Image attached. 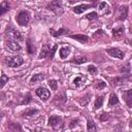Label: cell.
<instances>
[{"label": "cell", "mask_w": 132, "mask_h": 132, "mask_svg": "<svg viewBox=\"0 0 132 132\" xmlns=\"http://www.w3.org/2000/svg\"><path fill=\"white\" fill-rule=\"evenodd\" d=\"M15 21H16V23L20 26H26L29 23V21H30V13H29V11H27V10L20 11L16 14V16H15Z\"/></svg>", "instance_id": "obj_1"}, {"label": "cell", "mask_w": 132, "mask_h": 132, "mask_svg": "<svg viewBox=\"0 0 132 132\" xmlns=\"http://www.w3.org/2000/svg\"><path fill=\"white\" fill-rule=\"evenodd\" d=\"M24 63V60L21 56H10L5 59V64L8 67H19Z\"/></svg>", "instance_id": "obj_2"}, {"label": "cell", "mask_w": 132, "mask_h": 132, "mask_svg": "<svg viewBox=\"0 0 132 132\" xmlns=\"http://www.w3.org/2000/svg\"><path fill=\"white\" fill-rule=\"evenodd\" d=\"M5 35H6V37H8V38H10L12 40H15V41H19V40H22L23 39L22 34L18 30H15L13 27H11V26H8L6 28Z\"/></svg>", "instance_id": "obj_3"}, {"label": "cell", "mask_w": 132, "mask_h": 132, "mask_svg": "<svg viewBox=\"0 0 132 132\" xmlns=\"http://www.w3.org/2000/svg\"><path fill=\"white\" fill-rule=\"evenodd\" d=\"M46 8L52 10L56 14H61L63 12V6H62V3H61L60 0H53V1H51L47 4Z\"/></svg>", "instance_id": "obj_4"}, {"label": "cell", "mask_w": 132, "mask_h": 132, "mask_svg": "<svg viewBox=\"0 0 132 132\" xmlns=\"http://www.w3.org/2000/svg\"><path fill=\"white\" fill-rule=\"evenodd\" d=\"M35 93H36V95H37L40 99H42L43 101H46V100L50 98V96H51L50 91H48L46 88H44V87H39V88H37L36 91H35Z\"/></svg>", "instance_id": "obj_5"}, {"label": "cell", "mask_w": 132, "mask_h": 132, "mask_svg": "<svg viewBox=\"0 0 132 132\" xmlns=\"http://www.w3.org/2000/svg\"><path fill=\"white\" fill-rule=\"evenodd\" d=\"M5 46L7 50H9L11 52H20L22 50V46L15 40H7L5 42Z\"/></svg>", "instance_id": "obj_6"}, {"label": "cell", "mask_w": 132, "mask_h": 132, "mask_svg": "<svg viewBox=\"0 0 132 132\" xmlns=\"http://www.w3.org/2000/svg\"><path fill=\"white\" fill-rule=\"evenodd\" d=\"M106 53L108 55H110L111 57L113 58H118V59H123L124 58V53L119 50V48H116V47H111V48H107L106 50Z\"/></svg>", "instance_id": "obj_7"}, {"label": "cell", "mask_w": 132, "mask_h": 132, "mask_svg": "<svg viewBox=\"0 0 132 132\" xmlns=\"http://www.w3.org/2000/svg\"><path fill=\"white\" fill-rule=\"evenodd\" d=\"M61 118L59 116H52L50 119H48V126L53 127L54 129H57L59 125H61Z\"/></svg>", "instance_id": "obj_8"}, {"label": "cell", "mask_w": 132, "mask_h": 132, "mask_svg": "<svg viewBox=\"0 0 132 132\" xmlns=\"http://www.w3.org/2000/svg\"><path fill=\"white\" fill-rule=\"evenodd\" d=\"M128 16V6L127 5H124V6H121L119 8V20L120 21H124L126 20Z\"/></svg>", "instance_id": "obj_9"}, {"label": "cell", "mask_w": 132, "mask_h": 132, "mask_svg": "<svg viewBox=\"0 0 132 132\" xmlns=\"http://www.w3.org/2000/svg\"><path fill=\"white\" fill-rule=\"evenodd\" d=\"M91 8V5L90 4H80V5H77V6H74L72 8V10L75 12V13H82L84 11H86L87 9Z\"/></svg>", "instance_id": "obj_10"}, {"label": "cell", "mask_w": 132, "mask_h": 132, "mask_svg": "<svg viewBox=\"0 0 132 132\" xmlns=\"http://www.w3.org/2000/svg\"><path fill=\"white\" fill-rule=\"evenodd\" d=\"M44 78H45V76H44V74H42V73H37V74H34V75L32 76V78L30 79V84H31V85L38 84V82L42 81Z\"/></svg>", "instance_id": "obj_11"}, {"label": "cell", "mask_w": 132, "mask_h": 132, "mask_svg": "<svg viewBox=\"0 0 132 132\" xmlns=\"http://www.w3.org/2000/svg\"><path fill=\"white\" fill-rule=\"evenodd\" d=\"M50 51H51L50 45H48V44H43V46L41 47V52H40V54H39V59H43V58L48 57Z\"/></svg>", "instance_id": "obj_12"}, {"label": "cell", "mask_w": 132, "mask_h": 132, "mask_svg": "<svg viewBox=\"0 0 132 132\" xmlns=\"http://www.w3.org/2000/svg\"><path fill=\"white\" fill-rule=\"evenodd\" d=\"M69 37L72 38V39H75V40H77V41H79V42H81V43H85V42H87V41L89 40V37H88L87 35H84V34L70 35Z\"/></svg>", "instance_id": "obj_13"}, {"label": "cell", "mask_w": 132, "mask_h": 132, "mask_svg": "<svg viewBox=\"0 0 132 132\" xmlns=\"http://www.w3.org/2000/svg\"><path fill=\"white\" fill-rule=\"evenodd\" d=\"M124 97H125V100H126V103L129 107L132 106V90H127L125 93H124Z\"/></svg>", "instance_id": "obj_14"}, {"label": "cell", "mask_w": 132, "mask_h": 132, "mask_svg": "<svg viewBox=\"0 0 132 132\" xmlns=\"http://www.w3.org/2000/svg\"><path fill=\"white\" fill-rule=\"evenodd\" d=\"M124 35V27H119L116 29H112V36L113 38H120Z\"/></svg>", "instance_id": "obj_15"}, {"label": "cell", "mask_w": 132, "mask_h": 132, "mask_svg": "<svg viewBox=\"0 0 132 132\" xmlns=\"http://www.w3.org/2000/svg\"><path fill=\"white\" fill-rule=\"evenodd\" d=\"M128 78H129V75H127L126 77H114L111 79V82L113 86H119V85H123Z\"/></svg>", "instance_id": "obj_16"}, {"label": "cell", "mask_w": 132, "mask_h": 132, "mask_svg": "<svg viewBox=\"0 0 132 132\" xmlns=\"http://www.w3.org/2000/svg\"><path fill=\"white\" fill-rule=\"evenodd\" d=\"M8 10H9V4L7 1H3L2 3H0V16L6 13Z\"/></svg>", "instance_id": "obj_17"}, {"label": "cell", "mask_w": 132, "mask_h": 132, "mask_svg": "<svg viewBox=\"0 0 132 132\" xmlns=\"http://www.w3.org/2000/svg\"><path fill=\"white\" fill-rule=\"evenodd\" d=\"M119 103V99H118V96L114 94V93H111L110 96H109V100H108V106L111 107L116 104Z\"/></svg>", "instance_id": "obj_18"}, {"label": "cell", "mask_w": 132, "mask_h": 132, "mask_svg": "<svg viewBox=\"0 0 132 132\" xmlns=\"http://www.w3.org/2000/svg\"><path fill=\"white\" fill-rule=\"evenodd\" d=\"M50 32H51V34H52L54 37H59V36H61V35L65 34L66 32H68V29L61 28V29H60V30H58V31H54L53 29H51V30H50Z\"/></svg>", "instance_id": "obj_19"}, {"label": "cell", "mask_w": 132, "mask_h": 132, "mask_svg": "<svg viewBox=\"0 0 132 132\" xmlns=\"http://www.w3.org/2000/svg\"><path fill=\"white\" fill-rule=\"evenodd\" d=\"M26 44H27V52H28V54H30V55L35 54V46H34V44L32 43V41H31L30 38L27 39Z\"/></svg>", "instance_id": "obj_20"}, {"label": "cell", "mask_w": 132, "mask_h": 132, "mask_svg": "<svg viewBox=\"0 0 132 132\" xmlns=\"http://www.w3.org/2000/svg\"><path fill=\"white\" fill-rule=\"evenodd\" d=\"M7 128L11 131H22V127L19 123H9L7 125Z\"/></svg>", "instance_id": "obj_21"}, {"label": "cell", "mask_w": 132, "mask_h": 132, "mask_svg": "<svg viewBox=\"0 0 132 132\" xmlns=\"http://www.w3.org/2000/svg\"><path fill=\"white\" fill-rule=\"evenodd\" d=\"M87 130H88V131H97L96 124H95L92 120H88V123H87Z\"/></svg>", "instance_id": "obj_22"}, {"label": "cell", "mask_w": 132, "mask_h": 132, "mask_svg": "<svg viewBox=\"0 0 132 132\" xmlns=\"http://www.w3.org/2000/svg\"><path fill=\"white\" fill-rule=\"evenodd\" d=\"M59 53H60V57H61L62 59H65V58L69 55L70 50H69V47H62Z\"/></svg>", "instance_id": "obj_23"}, {"label": "cell", "mask_w": 132, "mask_h": 132, "mask_svg": "<svg viewBox=\"0 0 132 132\" xmlns=\"http://www.w3.org/2000/svg\"><path fill=\"white\" fill-rule=\"evenodd\" d=\"M102 104H103V96H97V98L95 100V104H94L95 108L96 109L97 108H100L102 106Z\"/></svg>", "instance_id": "obj_24"}, {"label": "cell", "mask_w": 132, "mask_h": 132, "mask_svg": "<svg viewBox=\"0 0 132 132\" xmlns=\"http://www.w3.org/2000/svg\"><path fill=\"white\" fill-rule=\"evenodd\" d=\"M37 112V109L34 108H28L23 112V117H29V116H33L34 113Z\"/></svg>", "instance_id": "obj_25"}, {"label": "cell", "mask_w": 132, "mask_h": 132, "mask_svg": "<svg viewBox=\"0 0 132 132\" xmlns=\"http://www.w3.org/2000/svg\"><path fill=\"white\" fill-rule=\"evenodd\" d=\"M8 81V77H7V75L6 74H2L1 75V77H0V89L1 88H3L5 85H6V82Z\"/></svg>", "instance_id": "obj_26"}, {"label": "cell", "mask_w": 132, "mask_h": 132, "mask_svg": "<svg viewBox=\"0 0 132 132\" xmlns=\"http://www.w3.org/2000/svg\"><path fill=\"white\" fill-rule=\"evenodd\" d=\"M48 85H50V87L53 89V91H56L57 88H58V81H57L56 79H50V80H48Z\"/></svg>", "instance_id": "obj_27"}, {"label": "cell", "mask_w": 132, "mask_h": 132, "mask_svg": "<svg viewBox=\"0 0 132 132\" xmlns=\"http://www.w3.org/2000/svg\"><path fill=\"white\" fill-rule=\"evenodd\" d=\"M90 98H91V95H90V94H87L85 97L80 98V99H82V100H79L80 104H81V105H87V104H88V102L90 101Z\"/></svg>", "instance_id": "obj_28"}, {"label": "cell", "mask_w": 132, "mask_h": 132, "mask_svg": "<svg viewBox=\"0 0 132 132\" xmlns=\"http://www.w3.org/2000/svg\"><path fill=\"white\" fill-rule=\"evenodd\" d=\"M31 99H32V97H31V95L28 93V94H26V96L24 97V100H22V102L20 103V104H28V103H30L31 102Z\"/></svg>", "instance_id": "obj_29"}, {"label": "cell", "mask_w": 132, "mask_h": 132, "mask_svg": "<svg viewBox=\"0 0 132 132\" xmlns=\"http://www.w3.org/2000/svg\"><path fill=\"white\" fill-rule=\"evenodd\" d=\"M87 61H88V59H87L86 57H79V58H75V59L73 60V62L76 63V64H81V63H85V62H87Z\"/></svg>", "instance_id": "obj_30"}, {"label": "cell", "mask_w": 132, "mask_h": 132, "mask_svg": "<svg viewBox=\"0 0 132 132\" xmlns=\"http://www.w3.org/2000/svg\"><path fill=\"white\" fill-rule=\"evenodd\" d=\"M88 71L91 73V74H96L97 73V68L94 66V65H90L88 67Z\"/></svg>", "instance_id": "obj_31"}, {"label": "cell", "mask_w": 132, "mask_h": 132, "mask_svg": "<svg viewBox=\"0 0 132 132\" xmlns=\"http://www.w3.org/2000/svg\"><path fill=\"white\" fill-rule=\"evenodd\" d=\"M105 87H106V84H105L104 81H102V80H98V81H97V86H96L97 89L101 90V89H103V88H105Z\"/></svg>", "instance_id": "obj_32"}, {"label": "cell", "mask_w": 132, "mask_h": 132, "mask_svg": "<svg viewBox=\"0 0 132 132\" xmlns=\"http://www.w3.org/2000/svg\"><path fill=\"white\" fill-rule=\"evenodd\" d=\"M121 72H122V73H126V74H130V66L127 65L126 67H125V66L122 67V68H121Z\"/></svg>", "instance_id": "obj_33"}, {"label": "cell", "mask_w": 132, "mask_h": 132, "mask_svg": "<svg viewBox=\"0 0 132 132\" xmlns=\"http://www.w3.org/2000/svg\"><path fill=\"white\" fill-rule=\"evenodd\" d=\"M73 84H74L76 87H79V86L81 85V77H80V76L75 77V78L73 79Z\"/></svg>", "instance_id": "obj_34"}, {"label": "cell", "mask_w": 132, "mask_h": 132, "mask_svg": "<svg viewBox=\"0 0 132 132\" xmlns=\"http://www.w3.org/2000/svg\"><path fill=\"white\" fill-rule=\"evenodd\" d=\"M86 16H87V19H89V20H95V19H97V13H96L95 11H93V12L87 14Z\"/></svg>", "instance_id": "obj_35"}, {"label": "cell", "mask_w": 132, "mask_h": 132, "mask_svg": "<svg viewBox=\"0 0 132 132\" xmlns=\"http://www.w3.org/2000/svg\"><path fill=\"white\" fill-rule=\"evenodd\" d=\"M58 48V45H55L51 51H50V55H48V57H50V59H53L54 58V55H55V53H56V50Z\"/></svg>", "instance_id": "obj_36"}, {"label": "cell", "mask_w": 132, "mask_h": 132, "mask_svg": "<svg viewBox=\"0 0 132 132\" xmlns=\"http://www.w3.org/2000/svg\"><path fill=\"white\" fill-rule=\"evenodd\" d=\"M99 119H100V121H102V122H104V121H107L108 119H109V114H107V113H105V112H103L100 117H99Z\"/></svg>", "instance_id": "obj_37"}, {"label": "cell", "mask_w": 132, "mask_h": 132, "mask_svg": "<svg viewBox=\"0 0 132 132\" xmlns=\"http://www.w3.org/2000/svg\"><path fill=\"white\" fill-rule=\"evenodd\" d=\"M105 6H107V4H106V2H101L100 4H99V9H103Z\"/></svg>", "instance_id": "obj_38"}, {"label": "cell", "mask_w": 132, "mask_h": 132, "mask_svg": "<svg viewBox=\"0 0 132 132\" xmlns=\"http://www.w3.org/2000/svg\"><path fill=\"white\" fill-rule=\"evenodd\" d=\"M102 33H103V31H102V30H98V31L95 33V36H97V35L101 36V35H102Z\"/></svg>", "instance_id": "obj_39"}, {"label": "cell", "mask_w": 132, "mask_h": 132, "mask_svg": "<svg viewBox=\"0 0 132 132\" xmlns=\"http://www.w3.org/2000/svg\"><path fill=\"white\" fill-rule=\"evenodd\" d=\"M77 122H78V121H77V120H75V121H72V122H71V123H70V124H71V125H70V128H73V125H74V126H75V124H76V123H77Z\"/></svg>", "instance_id": "obj_40"}, {"label": "cell", "mask_w": 132, "mask_h": 132, "mask_svg": "<svg viewBox=\"0 0 132 132\" xmlns=\"http://www.w3.org/2000/svg\"><path fill=\"white\" fill-rule=\"evenodd\" d=\"M70 3H72V2H76V1H78V0H68Z\"/></svg>", "instance_id": "obj_41"}, {"label": "cell", "mask_w": 132, "mask_h": 132, "mask_svg": "<svg viewBox=\"0 0 132 132\" xmlns=\"http://www.w3.org/2000/svg\"><path fill=\"white\" fill-rule=\"evenodd\" d=\"M1 119H2V113H0V121H1Z\"/></svg>", "instance_id": "obj_42"}]
</instances>
